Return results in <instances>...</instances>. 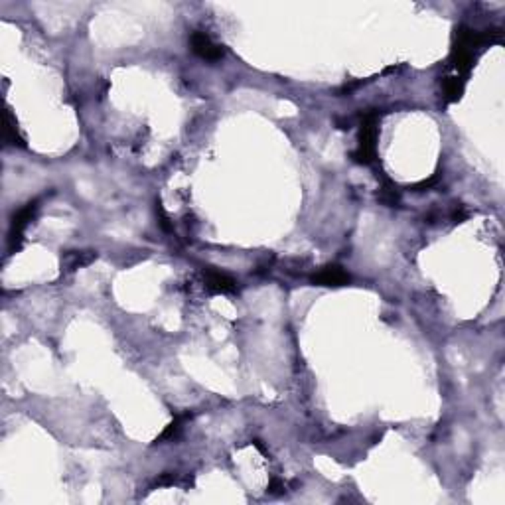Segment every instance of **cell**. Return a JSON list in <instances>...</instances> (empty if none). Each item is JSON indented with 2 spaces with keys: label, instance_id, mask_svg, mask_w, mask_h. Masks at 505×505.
<instances>
[{
  "label": "cell",
  "instance_id": "1",
  "mask_svg": "<svg viewBox=\"0 0 505 505\" xmlns=\"http://www.w3.org/2000/svg\"><path fill=\"white\" fill-rule=\"evenodd\" d=\"M377 113H369L362 125V136H360V148L355 152V160L369 164L375 158V141H377Z\"/></svg>",
  "mask_w": 505,
  "mask_h": 505
},
{
  "label": "cell",
  "instance_id": "2",
  "mask_svg": "<svg viewBox=\"0 0 505 505\" xmlns=\"http://www.w3.org/2000/svg\"><path fill=\"white\" fill-rule=\"evenodd\" d=\"M38 211V202H30L26 204L24 208L20 209L12 220V227H10V233H8V243H10V251L18 249L20 243H22V235H24V229L28 227V223L34 220Z\"/></svg>",
  "mask_w": 505,
  "mask_h": 505
},
{
  "label": "cell",
  "instance_id": "3",
  "mask_svg": "<svg viewBox=\"0 0 505 505\" xmlns=\"http://www.w3.org/2000/svg\"><path fill=\"white\" fill-rule=\"evenodd\" d=\"M192 50H194L200 57L208 60V62H218L223 57V48L218 46L213 39L209 38L204 32H194L192 34Z\"/></svg>",
  "mask_w": 505,
  "mask_h": 505
},
{
  "label": "cell",
  "instance_id": "4",
  "mask_svg": "<svg viewBox=\"0 0 505 505\" xmlns=\"http://www.w3.org/2000/svg\"><path fill=\"white\" fill-rule=\"evenodd\" d=\"M204 285L209 292H218V294H229V292H235V288H237V283L233 278L220 271L204 272Z\"/></svg>",
  "mask_w": 505,
  "mask_h": 505
},
{
  "label": "cell",
  "instance_id": "5",
  "mask_svg": "<svg viewBox=\"0 0 505 505\" xmlns=\"http://www.w3.org/2000/svg\"><path fill=\"white\" fill-rule=\"evenodd\" d=\"M312 281L320 286H344L350 283V274L344 271L342 267H337V265H330V267L322 269L318 274H314Z\"/></svg>",
  "mask_w": 505,
  "mask_h": 505
},
{
  "label": "cell",
  "instance_id": "6",
  "mask_svg": "<svg viewBox=\"0 0 505 505\" xmlns=\"http://www.w3.org/2000/svg\"><path fill=\"white\" fill-rule=\"evenodd\" d=\"M97 259L95 253L91 251H73V253H67L64 257V265L67 267V271H76V269H81L85 265H89L91 260Z\"/></svg>",
  "mask_w": 505,
  "mask_h": 505
},
{
  "label": "cell",
  "instance_id": "7",
  "mask_svg": "<svg viewBox=\"0 0 505 505\" xmlns=\"http://www.w3.org/2000/svg\"><path fill=\"white\" fill-rule=\"evenodd\" d=\"M190 416H192L190 413H184V415L176 416V418H174V420H172V423L168 425V428H166V430H164V432L160 434V438H158V441H160V442H162V441H172V438H174V436H176V434H178V432L181 430V425H184V420H188Z\"/></svg>",
  "mask_w": 505,
  "mask_h": 505
},
{
  "label": "cell",
  "instance_id": "8",
  "mask_svg": "<svg viewBox=\"0 0 505 505\" xmlns=\"http://www.w3.org/2000/svg\"><path fill=\"white\" fill-rule=\"evenodd\" d=\"M4 134H6V139H8V143L12 144H22V141L18 139V129H16V125L12 123V115L10 113H6V117H4Z\"/></svg>",
  "mask_w": 505,
  "mask_h": 505
}]
</instances>
